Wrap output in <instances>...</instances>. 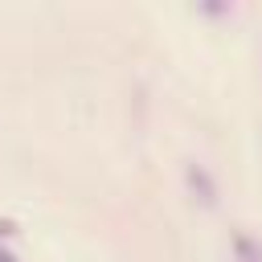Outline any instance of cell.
Wrapping results in <instances>:
<instances>
[{"mask_svg":"<svg viewBox=\"0 0 262 262\" xmlns=\"http://www.w3.org/2000/svg\"><path fill=\"white\" fill-rule=\"evenodd\" d=\"M184 184H188V192H192L205 209H213V205H217V196H221V192H217L213 172H209L205 164H196V160H192V164H184Z\"/></svg>","mask_w":262,"mask_h":262,"instance_id":"cell-1","label":"cell"},{"mask_svg":"<svg viewBox=\"0 0 262 262\" xmlns=\"http://www.w3.org/2000/svg\"><path fill=\"white\" fill-rule=\"evenodd\" d=\"M233 254H237V262H262V246H258V242H250L246 233H237V237H233Z\"/></svg>","mask_w":262,"mask_h":262,"instance_id":"cell-2","label":"cell"},{"mask_svg":"<svg viewBox=\"0 0 262 262\" xmlns=\"http://www.w3.org/2000/svg\"><path fill=\"white\" fill-rule=\"evenodd\" d=\"M12 233H16V225L12 221H0V237H12Z\"/></svg>","mask_w":262,"mask_h":262,"instance_id":"cell-3","label":"cell"},{"mask_svg":"<svg viewBox=\"0 0 262 262\" xmlns=\"http://www.w3.org/2000/svg\"><path fill=\"white\" fill-rule=\"evenodd\" d=\"M0 262H20V258H16L12 250H4V246H0Z\"/></svg>","mask_w":262,"mask_h":262,"instance_id":"cell-4","label":"cell"}]
</instances>
